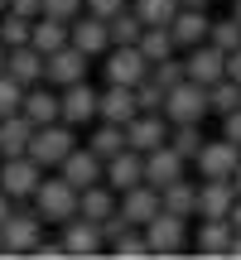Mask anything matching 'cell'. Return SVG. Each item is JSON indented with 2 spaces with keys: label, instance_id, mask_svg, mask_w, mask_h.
<instances>
[{
  "label": "cell",
  "instance_id": "cell-45",
  "mask_svg": "<svg viewBox=\"0 0 241 260\" xmlns=\"http://www.w3.org/2000/svg\"><path fill=\"white\" fill-rule=\"evenodd\" d=\"M10 207H15V198H10L5 188H0V222H5V217H10Z\"/></svg>",
  "mask_w": 241,
  "mask_h": 260
},
{
  "label": "cell",
  "instance_id": "cell-53",
  "mask_svg": "<svg viewBox=\"0 0 241 260\" xmlns=\"http://www.w3.org/2000/svg\"><path fill=\"white\" fill-rule=\"evenodd\" d=\"M0 255H5V246H0Z\"/></svg>",
  "mask_w": 241,
  "mask_h": 260
},
{
  "label": "cell",
  "instance_id": "cell-14",
  "mask_svg": "<svg viewBox=\"0 0 241 260\" xmlns=\"http://www.w3.org/2000/svg\"><path fill=\"white\" fill-rule=\"evenodd\" d=\"M87 63H92V58H87L82 48L63 44L58 53L44 58V82H53V87H73V82H82V77H87Z\"/></svg>",
  "mask_w": 241,
  "mask_h": 260
},
{
  "label": "cell",
  "instance_id": "cell-28",
  "mask_svg": "<svg viewBox=\"0 0 241 260\" xmlns=\"http://www.w3.org/2000/svg\"><path fill=\"white\" fill-rule=\"evenodd\" d=\"M159 203H164V212H174V217H198V183L193 178H178V183L159 188Z\"/></svg>",
  "mask_w": 241,
  "mask_h": 260
},
{
  "label": "cell",
  "instance_id": "cell-48",
  "mask_svg": "<svg viewBox=\"0 0 241 260\" xmlns=\"http://www.w3.org/2000/svg\"><path fill=\"white\" fill-rule=\"evenodd\" d=\"M232 188H236V198H241V164H236V174H232Z\"/></svg>",
  "mask_w": 241,
  "mask_h": 260
},
{
  "label": "cell",
  "instance_id": "cell-13",
  "mask_svg": "<svg viewBox=\"0 0 241 260\" xmlns=\"http://www.w3.org/2000/svg\"><path fill=\"white\" fill-rule=\"evenodd\" d=\"M68 44H73V48H82L87 58H102L106 48H111V24L82 10V15H77L73 24H68Z\"/></svg>",
  "mask_w": 241,
  "mask_h": 260
},
{
  "label": "cell",
  "instance_id": "cell-30",
  "mask_svg": "<svg viewBox=\"0 0 241 260\" xmlns=\"http://www.w3.org/2000/svg\"><path fill=\"white\" fill-rule=\"evenodd\" d=\"M106 255H116V260H145L149 255L145 226H126L120 236H111V241H106Z\"/></svg>",
  "mask_w": 241,
  "mask_h": 260
},
{
  "label": "cell",
  "instance_id": "cell-46",
  "mask_svg": "<svg viewBox=\"0 0 241 260\" xmlns=\"http://www.w3.org/2000/svg\"><path fill=\"white\" fill-rule=\"evenodd\" d=\"M227 222H232V226H236V232H241V198H236V203H232V212H227Z\"/></svg>",
  "mask_w": 241,
  "mask_h": 260
},
{
  "label": "cell",
  "instance_id": "cell-20",
  "mask_svg": "<svg viewBox=\"0 0 241 260\" xmlns=\"http://www.w3.org/2000/svg\"><path fill=\"white\" fill-rule=\"evenodd\" d=\"M232 236H236V226L227 217H198L193 246H198V255H227L232 251Z\"/></svg>",
  "mask_w": 241,
  "mask_h": 260
},
{
  "label": "cell",
  "instance_id": "cell-25",
  "mask_svg": "<svg viewBox=\"0 0 241 260\" xmlns=\"http://www.w3.org/2000/svg\"><path fill=\"white\" fill-rule=\"evenodd\" d=\"M29 140H34V121H29L24 111L0 116V159H10V154H29Z\"/></svg>",
  "mask_w": 241,
  "mask_h": 260
},
{
  "label": "cell",
  "instance_id": "cell-4",
  "mask_svg": "<svg viewBox=\"0 0 241 260\" xmlns=\"http://www.w3.org/2000/svg\"><path fill=\"white\" fill-rule=\"evenodd\" d=\"M145 241H149V255H184L188 251V217H174L159 207L155 217L145 222Z\"/></svg>",
  "mask_w": 241,
  "mask_h": 260
},
{
  "label": "cell",
  "instance_id": "cell-34",
  "mask_svg": "<svg viewBox=\"0 0 241 260\" xmlns=\"http://www.w3.org/2000/svg\"><path fill=\"white\" fill-rule=\"evenodd\" d=\"M29 29H34V19H24V15H15V10H5V15H0V44H5V48L29 44Z\"/></svg>",
  "mask_w": 241,
  "mask_h": 260
},
{
  "label": "cell",
  "instance_id": "cell-23",
  "mask_svg": "<svg viewBox=\"0 0 241 260\" xmlns=\"http://www.w3.org/2000/svg\"><path fill=\"white\" fill-rule=\"evenodd\" d=\"M236 203L232 178H198V217H227Z\"/></svg>",
  "mask_w": 241,
  "mask_h": 260
},
{
  "label": "cell",
  "instance_id": "cell-6",
  "mask_svg": "<svg viewBox=\"0 0 241 260\" xmlns=\"http://www.w3.org/2000/svg\"><path fill=\"white\" fill-rule=\"evenodd\" d=\"M48 169L39 164L34 154H10V159H0V188H5L15 203H24V198H34V188H39V178H44Z\"/></svg>",
  "mask_w": 241,
  "mask_h": 260
},
{
  "label": "cell",
  "instance_id": "cell-51",
  "mask_svg": "<svg viewBox=\"0 0 241 260\" xmlns=\"http://www.w3.org/2000/svg\"><path fill=\"white\" fill-rule=\"evenodd\" d=\"M0 73H5V44H0Z\"/></svg>",
  "mask_w": 241,
  "mask_h": 260
},
{
  "label": "cell",
  "instance_id": "cell-31",
  "mask_svg": "<svg viewBox=\"0 0 241 260\" xmlns=\"http://www.w3.org/2000/svg\"><path fill=\"white\" fill-rule=\"evenodd\" d=\"M169 145L193 164V154L203 149V121H184V125H169Z\"/></svg>",
  "mask_w": 241,
  "mask_h": 260
},
{
  "label": "cell",
  "instance_id": "cell-12",
  "mask_svg": "<svg viewBox=\"0 0 241 260\" xmlns=\"http://www.w3.org/2000/svg\"><path fill=\"white\" fill-rule=\"evenodd\" d=\"M178 178H188V159L178 154L169 140L145 154V183L149 188H169V183H178Z\"/></svg>",
  "mask_w": 241,
  "mask_h": 260
},
{
  "label": "cell",
  "instance_id": "cell-24",
  "mask_svg": "<svg viewBox=\"0 0 241 260\" xmlns=\"http://www.w3.org/2000/svg\"><path fill=\"white\" fill-rule=\"evenodd\" d=\"M5 73L15 77V82H24V87L44 82V53H39L34 44H19V48H5Z\"/></svg>",
  "mask_w": 241,
  "mask_h": 260
},
{
  "label": "cell",
  "instance_id": "cell-35",
  "mask_svg": "<svg viewBox=\"0 0 241 260\" xmlns=\"http://www.w3.org/2000/svg\"><path fill=\"white\" fill-rule=\"evenodd\" d=\"M130 10H135L145 24H169V19L178 15V0H130Z\"/></svg>",
  "mask_w": 241,
  "mask_h": 260
},
{
  "label": "cell",
  "instance_id": "cell-52",
  "mask_svg": "<svg viewBox=\"0 0 241 260\" xmlns=\"http://www.w3.org/2000/svg\"><path fill=\"white\" fill-rule=\"evenodd\" d=\"M5 10H10V0H0V15H5Z\"/></svg>",
  "mask_w": 241,
  "mask_h": 260
},
{
  "label": "cell",
  "instance_id": "cell-29",
  "mask_svg": "<svg viewBox=\"0 0 241 260\" xmlns=\"http://www.w3.org/2000/svg\"><path fill=\"white\" fill-rule=\"evenodd\" d=\"M140 53L149 58V68L164 63V58H174V53H178L174 29H169V24H145V34H140Z\"/></svg>",
  "mask_w": 241,
  "mask_h": 260
},
{
  "label": "cell",
  "instance_id": "cell-11",
  "mask_svg": "<svg viewBox=\"0 0 241 260\" xmlns=\"http://www.w3.org/2000/svg\"><path fill=\"white\" fill-rule=\"evenodd\" d=\"M58 96H63V121L68 125H77V130H87L97 121V102H102V92H97L92 82H73V87H58Z\"/></svg>",
  "mask_w": 241,
  "mask_h": 260
},
{
  "label": "cell",
  "instance_id": "cell-39",
  "mask_svg": "<svg viewBox=\"0 0 241 260\" xmlns=\"http://www.w3.org/2000/svg\"><path fill=\"white\" fill-rule=\"evenodd\" d=\"M135 102H140V111H164V87L155 77H145V82H135Z\"/></svg>",
  "mask_w": 241,
  "mask_h": 260
},
{
  "label": "cell",
  "instance_id": "cell-32",
  "mask_svg": "<svg viewBox=\"0 0 241 260\" xmlns=\"http://www.w3.org/2000/svg\"><path fill=\"white\" fill-rule=\"evenodd\" d=\"M207 106H213V116H227L241 106V82H232V77H217L213 87H207Z\"/></svg>",
  "mask_w": 241,
  "mask_h": 260
},
{
  "label": "cell",
  "instance_id": "cell-15",
  "mask_svg": "<svg viewBox=\"0 0 241 260\" xmlns=\"http://www.w3.org/2000/svg\"><path fill=\"white\" fill-rule=\"evenodd\" d=\"M63 251L68 255H106V232L102 222H87V217H73V222H63Z\"/></svg>",
  "mask_w": 241,
  "mask_h": 260
},
{
  "label": "cell",
  "instance_id": "cell-18",
  "mask_svg": "<svg viewBox=\"0 0 241 260\" xmlns=\"http://www.w3.org/2000/svg\"><path fill=\"white\" fill-rule=\"evenodd\" d=\"M19 111H24L34 125L63 121V96H58L53 82H34V87H24V106H19Z\"/></svg>",
  "mask_w": 241,
  "mask_h": 260
},
{
  "label": "cell",
  "instance_id": "cell-43",
  "mask_svg": "<svg viewBox=\"0 0 241 260\" xmlns=\"http://www.w3.org/2000/svg\"><path fill=\"white\" fill-rule=\"evenodd\" d=\"M10 10L24 15V19H39V15H44V0H10Z\"/></svg>",
  "mask_w": 241,
  "mask_h": 260
},
{
  "label": "cell",
  "instance_id": "cell-16",
  "mask_svg": "<svg viewBox=\"0 0 241 260\" xmlns=\"http://www.w3.org/2000/svg\"><path fill=\"white\" fill-rule=\"evenodd\" d=\"M58 174H63L68 183L82 193V188H92V183H102V178H106V159H102V154H92L87 145H77L73 154L58 164Z\"/></svg>",
  "mask_w": 241,
  "mask_h": 260
},
{
  "label": "cell",
  "instance_id": "cell-37",
  "mask_svg": "<svg viewBox=\"0 0 241 260\" xmlns=\"http://www.w3.org/2000/svg\"><path fill=\"white\" fill-rule=\"evenodd\" d=\"M24 106V82H15L10 73H0V116H15Z\"/></svg>",
  "mask_w": 241,
  "mask_h": 260
},
{
  "label": "cell",
  "instance_id": "cell-10",
  "mask_svg": "<svg viewBox=\"0 0 241 260\" xmlns=\"http://www.w3.org/2000/svg\"><path fill=\"white\" fill-rule=\"evenodd\" d=\"M169 140V116L164 111H135L126 121V145L140 149V154H149V149H159Z\"/></svg>",
  "mask_w": 241,
  "mask_h": 260
},
{
  "label": "cell",
  "instance_id": "cell-21",
  "mask_svg": "<svg viewBox=\"0 0 241 260\" xmlns=\"http://www.w3.org/2000/svg\"><path fill=\"white\" fill-rule=\"evenodd\" d=\"M106 183L116 188V193H126V188H135V183H145V154L140 149H120V154L106 159Z\"/></svg>",
  "mask_w": 241,
  "mask_h": 260
},
{
  "label": "cell",
  "instance_id": "cell-22",
  "mask_svg": "<svg viewBox=\"0 0 241 260\" xmlns=\"http://www.w3.org/2000/svg\"><path fill=\"white\" fill-rule=\"evenodd\" d=\"M135 111H140L135 87H120V82H106V87H102V102H97V121H116V125H126Z\"/></svg>",
  "mask_w": 241,
  "mask_h": 260
},
{
  "label": "cell",
  "instance_id": "cell-47",
  "mask_svg": "<svg viewBox=\"0 0 241 260\" xmlns=\"http://www.w3.org/2000/svg\"><path fill=\"white\" fill-rule=\"evenodd\" d=\"M227 255H232V260H241V232L232 236V251H227Z\"/></svg>",
  "mask_w": 241,
  "mask_h": 260
},
{
  "label": "cell",
  "instance_id": "cell-27",
  "mask_svg": "<svg viewBox=\"0 0 241 260\" xmlns=\"http://www.w3.org/2000/svg\"><path fill=\"white\" fill-rule=\"evenodd\" d=\"M29 44L39 48V53H58V48L68 44V19H53V15H39L34 19V29H29Z\"/></svg>",
  "mask_w": 241,
  "mask_h": 260
},
{
  "label": "cell",
  "instance_id": "cell-7",
  "mask_svg": "<svg viewBox=\"0 0 241 260\" xmlns=\"http://www.w3.org/2000/svg\"><path fill=\"white\" fill-rule=\"evenodd\" d=\"M102 63H106V82H120V87H135L149 77V58L140 53V44H111Z\"/></svg>",
  "mask_w": 241,
  "mask_h": 260
},
{
  "label": "cell",
  "instance_id": "cell-3",
  "mask_svg": "<svg viewBox=\"0 0 241 260\" xmlns=\"http://www.w3.org/2000/svg\"><path fill=\"white\" fill-rule=\"evenodd\" d=\"M73 149H77V125H68V121H48V125H34L29 154H34L44 169H58L68 154H73Z\"/></svg>",
  "mask_w": 241,
  "mask_h": 260
},
{
  "label": "cell",
  "instance_id": "cell-40",
  "mask_svg": "<svg viewBox=\"0 0 241 260\" xmlns=\"http://www.w3.org/2000/svg\"><path fill=\"white\" fill-rule=\"evenodd\" d=\"M44 15H53V19H68V24H73V19L82 15V0H44Z\"/></svg>",
  "mask_w": 241,
  "mask_h": 260
},
{
  "label": "cell",
  "instance_id": "cell-9",
  "mask_svg": "<svg viewBox=\"0 0 241 260\" xmlns=\"http://www.w3.org/2000/svg\"><path fill=\"white\" fill-rule=\"evenodd\" d=\"M184 73L193 77V82H203V87H213L217 77H227V53L213 44V39H203V44H193V48H184Z\"/></svg>",
  "mask_w": 241,
  "mask_h": 260
},
{
  "label": "cell",
  "instance_id": "cell-19",
  "mask_svg": "<svg viewBox=\"0 0 241 260\" xmlns=\"http://www.w3.org/2000/svg\"><path fill=\"white\" fill-rule=\"evenodd\" d=\"M159 188H149V183H135V188H126V193H120V203H116V212L126 217L130 226H145L149 217L159 212Z\"/></svg>",
  "mask_w": 241,
  "mask_h": 260
},
{
  "label": "cell",
  "instance_id": "cell-8",
  "mask_svg": "<svg viewBox=\"0 0 241 260\" xmlns=\"http://www.w3.org/2000/svg\"><path fill=\"white\" fill-rule=\"evenodd\" d=\"M236 164H241V145H232L227 135L203 140V149L193 154L198 178H232V174H236Z\"/></svg>",
  "mask_w": 241,
  "mask_h": 260
},
{
  "label": "cell",
  "instance_id": "cell-33",
  "mask_svg": "<svg viewBox=\"0 0 241 260\" xmlns=\"http://www.w3.org/2000/svg\"><path fill=\"white\" fill-rule=\"evenodd\" d=\"M106 24H111V44H140V34H145V19H140L130 5L120 10V15H111Z\"/></svg>",
  "mask_w": 241,
  "mask_h": 260
},
{
  "label": "cell",
  "instance_id": "cell-41",
  "mask_svg": "<svg viewBox=\"0 0 241 260\" xmlns=\"http://www.w3.org/2000/svg\"><path fill=\"white\" fill-rule=\"evenodd\" d=\"M126 5H130V0H82V10H87V15H97V19H111Z\"/></svg>",
  "mask_w": 241,
  "mask_h": 260
},
{
  "label": "cell",
  "instance_id": "cell-17",
  "mask_svg": "<svg viewBox=\"0 0 241 260\" xmlns=\"http://www.w3.org/2000/svg\"><path fill=\"white\" fill-rule=\"evenodd\" d=\"M169 29H174L178 53H184V48H193V44H203V39H207L213 15H207V5H178V15L169 19Z\"/></svg>",
  "mask_w": 241,
  "mask_h": 260
},
{
  "label": "cell",
  "instance_id": "cell-5",
  "mask_svg": "<svg viewBox=\"0 0 241 260\" xmlns=\"http://www.w3.org/2000/svg\"><path fill=\"white\" fill-rule=\"evenodd\" d=\"M164 116H169V125H184V121H203V116H213V106H207V87L193 82V77H184L178 87H169V92H164Z\"/></svg>",
  "mask_w": 241,
  "mask_h": 260
},
{
  "label": "cell",
  "instance_id": "cell-42",
  "mask_svg": "<svg viewBox=\"0 0 241 260\" xmlns=\"http://www.w3.org/2000/svg\"><path fill=\"white\" fill-rule=\"evenodd\" d=\"M222 135L232 140V145H241V106H236V111H227V116H222Z\"/></svg>",
  "mask_w": 241,
  "mask_h": 260
},
{
  "label": "cell",
  "instance_id": "cell-49",
  "mask_svg": "<svg viewBox=\"0 0 241 260\" xmlns=\"http://www.w3.org/2000/svg\"><path fill=\"white\" fill-rule=\"evenodd\" d=\"M178 5H213V0H178Z\"/></svg>",
  "mask_w": 241,
  "mask_h": 260
},
{
  "label": "cell",
  "instance_id": "cell-38",
  "mask_svg": "<svg viewBox=\"0 0 241 260\" xmlns=\"http://www.w3.org/2000/svg\"><path fill=\"white\" fill-rule=\"evenodd\" d=\"M149 77H155L164 92H169V87H178V82L188 77V73H184V58L174 53V58H164V63H155V68H149Z\"/></svg>",
  "mask_w": 241,
  "mask_h": 260
},
{
  "label": "cell",
  "instance_id": "cell-2",
  "mask_svg": "<svg viewBox=\"0 0 241 260\" xmlns=\"http://www.w3.org/2000/svg\"><path fill=\"white\" fill-rule=\"evenodd\" d=\"M44 241V217L34 207H10V217L0 222V246L5 255H34V246Z\"/></svg>",
  "mask_w": 241,
  "mask_h": 260
},
{
  "label": "cell",
  "instance_id": "cell-26",
  "mask_svg": "<svg viewBox=\"0 0 241 260\" xmlns=\"http://www.w3.org/2000/svg\"><path fill=\"white\" fill-rule=\"evenodd\" d=\"M87 149L102 154V159L120 154V149H126V125H116V121H92V125H87Z\"/></svg>",
  "mask_w": 241,
  "mask_h": 260
},
{
  "label": "cell",
  "instance_id": "cell-1",
  "mask_svg": "<svg viewBox=\"0 0 241 260\" xmlns=\"http://www.w3.org/2000/svg\"><path fill=\"white\" fill-rule=\"evenodd\" d=\"M29 203H34V212L44 217V222L63 226V222H73V217H77V188L68 183L63 174H44Z\"/></svg>",
  "mask_w": 241,
  "mask_h": 260
},
{
  "label": "cell",
  "instance_id": "cell-36",
  "mask_svg": "<svg viewBox=\"0 0 241 260\" xmlns=\"http://www.w3.org/2000/svg\"><path fill=\"white\" fill-rule=\"evenodd\" d=\"M207 39H213L222 53H232V48H241V19L227 15V19H213V29H207Z\"/></svg>",
  "mask_w": 241,
  "mask_h": 260
},
{
  "label": "cell",
  "instance_id": "cell-50",
  "mask_svg": "<svg viewBox=\"0 0 241 260\" xmlns=\"http://www.w3.org/2000/svg\"><path fill=\"white\" fill-rule=\"evenodd\" d=\"M232 15H236V19H241V0H232Z\"/></svg>",
  "mask_w": 241,
  "mask_h": 260
},
{
  "label": "cell",
  "instance_id": "cell-44",
  "mask_svg": "<svg viewBox=\"0 0 241 260\" xmlns=\"http://www.w3.org/2000/svg\"><path fill=\"white\" fill-rule=\"evenodd\" d=\"M227 77H232V82H241V48H232V53H227Z\"/></svg>",
  "mask_w": 241,
  "mask_h": 260
}]
</instances>
